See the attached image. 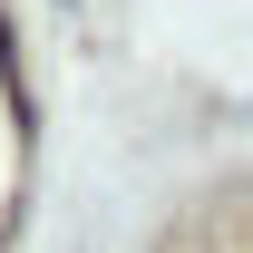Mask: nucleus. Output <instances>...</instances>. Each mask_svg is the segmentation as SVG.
Instances as JSON below:
<instances>
[]
</instances>
